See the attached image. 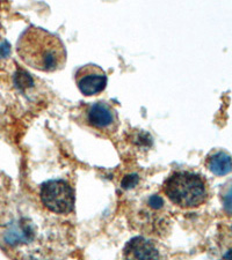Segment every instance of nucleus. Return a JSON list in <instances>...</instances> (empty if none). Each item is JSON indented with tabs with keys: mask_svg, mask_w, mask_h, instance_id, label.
<instances>
[{
	"mask_svg": "<svg viewBox=\"0 0 232 260\" xmlns=\"http://www.w3.org/2000/svg\"><path fill=\"white\" fill-rule=\"evenodd\" d=\"M33 236H34V231L31 225L25 221H20L9 226V228L6 230L5 239L8 244L15 245L29 242Z\"/></svg>",
	"mask_w": 232,
	"mask_h": 260,
	"instance_id": "0eeeda50",
	"label": "nucleus"
},
{
	"mask_svg": "<svg viewBox=\"0 0 232 260\" xmlns=\"http://www.w3.org/2000/svg\"><path fill=\"white\" fill-rule=\"evenodd\" d=\"M78 89L85 96H94L104 90L107 86V74L96 64H86L79 67L74 74Z\"/></svg>",
	"mask_w": 232,
	"mask_h": 260,
	"instance_id": "39448f33",
	"label": "nucleus"
},
{
	"mask_svg": "<svg viewBox=\"0 0 232 260\" xmlns=\"http://www.w3.org/2000/svg\"><path fill=\"white\" fill-rule=\"evenodd\" d=\"M41 200L50 212L66 214L72 212L73 191L64 180H49L41 187Z\"/></svg>",
	"mask_w": 232,
	"mask_h": 260,
	"instance_id": "7ed1b4c3",
	"label": "nucleus"
},
{
	"mask_svg": "<svg viewBox=\"0 0 232 260\" xmlns=\"http://www.w3.org/2000/svg\"><path fill=\"white\" fill-rule=\"evenodd\" d=\"M83 119L93 130L102 133H114L119 127V116L113 105L100 101L87 104L81 109Z\"/></svg>",
	"mask_w": 232,
	"mask_h": 260,
	"instance_id": "20e7f679",
	"label": "nucleus"
},
{
	"mask_svg": "<svg viewBox=\"0 0 232 260\" xmlns=\"http://www.w3.org/2000/svg\"><path fill=\"white\" fill-rule=\"evenodd\" d=\"M222 202L223 208L229 215H232V183L225 187L223 194H222Z\"/></svg>",
	"mask_w": 232,
	"mask_h": 260,
	"instance_id": "1a4fd4ad",
	"label": "nucleus"
},
{
	"mask_svg": "<svg viewBox=\"0 0 232 260\" xmlns=\"http://www.w3.org/2000/svg\"><path fill=\"white\" fill-rule=\"evenodd\" d=\"M166 197L182 208H196L205 202L208 198L207 184L200 175L178 171L164 183Z\"/></svg>",
	"mask_w": 232,
	"mask_h": 260,
	"instance_id": "f03ea898",
	"label": "nucleus"
},
{
	"mask_svg": "<svg viewBox=\"0 0 232 260\" xmlns=\"http://www.w3.org/2000/svg\"><path fill=\"white\" fill-rule=\"evenodd\" d=\"M149 205L155 209H159L164 206V200H163L162 197L159 196H152L151 198L149 199Z\"/></svg>",
	"mask_w": 232,
	"mask_h": 260,
	"instance_id": "9b49d317",
	"label": "nucleus"
},
{
	"mask_svg": "<svg viewBox=\"0 0 232 260\" xmlns=\"http://www.w3.org/2000/svg\"><path fill=\"white\" fill-rule=\"evenodd\" d=\"M28 260H47V259H44L43 257H41V256H32Z\"/></svg>",
	"mask_w": 232,
	"mask_h": 260,
	"instance_id": "4468645a",
	"label": "nucleus"
},
{
	"mask_svg": "<svg viewBox=\"0 0 232 260\" xmlns=\"http://www.w3.org/2000/svg\"><path fill=\"white\" fill-rule=\"evenodd\" d=\"M207 167L214 175L225 176L232 171V157L225 151H216L208 157Z\"/></svg>",
	"mask_w": 232,
	"mask_h": 260,
	"instance_id": "6e6552de",
	"label": "nucleus"
},
{
	"mask_svg": "<svg viewBox=\"0 0 232 260\" xmlns=\"http://www.w3.org/2000/svg\"><path fill=\"white\" fill-rule=\"evenodd\" d=\"M0 54L4 56V57L9 55V45L7 42H4L1 45H0Z\"/></svg>",
	"mask_w": 232,
	"mask_h": 260,
	"instance_id": "f8f14e48",
	"label": "nucleus"
},
{
	"mask_svg": "<svg viewBox=\"0 0 232 260\" xmlns=\"http://www.w3.org/2000/svg\"><path fill=\"white\" fill-rule=\"evenodd\" d=\"M223 260H232V248L229 249L228 251L224 253Z\"/></svg>",
	"mask_w": 232,
	"mask_h": 260,
	"instance_id": "ddd939ff",
	"label": "nucleus"
},
{
	"mask_svg": "<svg viewBox=\"0 0 232 260\" xmlns=\"http://www.w3.org/2000/svg\"><path fill=\"white\" fill-rule=\"evenodd\" d=\"M124 260H159V251L155 243L144 237H135L124 248Z\"/></svg>",
	"mask_w": 232,
	"mask_h": 260,
	"instance_id": "423d86ee",
	"label": "nucleus"
},
{
	"mask_svg": "<svg viewBox=\"0 0 232 260\" xmlns=\"http://www.w3.org/2000/svg\"><path fill=\"white\" fill-rule=\"evenodd\" d=\"M230 230H231V233H232V226H231V228H230Z\"/></svg>",
	"mask_w": 232,
	"mask_h": 260,
	"instance_id": "2eb2a0df",
	"label": "nucleus"
},
{
	"mask_svg": "<svg viewBox=\"0 0 232 260\" xmlns=\"http://www.w3.org/2000/svg\"><path fill=\"white\" fill-rule=\"evenodd\" d=\"M19 57L29 67L41 72L63 70L66 64V49L62 39L47 29L28 27L16 44Z\"/></svg>",
	"mask_w": 232,
	"mask_h": 260,
	"instance_id": "f257e3e1",
	"label": "nucleus"
},
{
	"mask_svg": "<svg viewBox=\"0 0 232 260\" xmlns=\"http://www.w3.org/2000/svg\"><path fill=\"white\" fill-rule=\"evenodd\" d=\"M138 182V177L137 175H129L124 177V179L122 180V186L123 189H132Z\"/></svg>",
	"mask_w": 232,
	"mask_h": 260,
	"instance_id": "9d476101",
	"label": "nucleus"
}]
</instances>
